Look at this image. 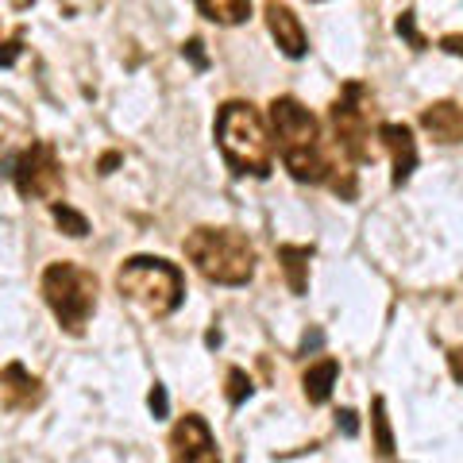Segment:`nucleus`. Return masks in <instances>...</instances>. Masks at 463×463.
I'll return each instance as SVG.
<instances>
[{
	"label": "nucleus",
	"instance_id": "1",
	"mask_svg": "<svg viewBox=\"0 0 463 463\" xmlns=\"http://www.w3.org/2000/svg\"><path fill=\"white\" fill-rule=\"evenodd\" d=\"M270 128L279 139V155L286 170L298 182H328L332 174V155L321 143V124L317 116L294 97H274L270 100Z\"/></svg>",
	"mask_w": 463,
	"mask_h": 463
},
{
	"label": "nucleus",
	"instance_id": "2",
	"mask_svg": "<svg viewBox=\"0 0 463 463\" xmlns=\"http://www.w3.org/2000/svg\"><path fill=\"white\" fill-rule=\"evenodd\" d=\"M216 143H221L224 163L240 178H267L274 166V143L255 105L248 100H224L216 112Z\"/></svg>",
	"mask_w": 463,
	"mask_h": 463
},
{
	"label": "nucleus",
	"instance_id": "3",
	"mask_svg": "<svg viewBox=\"0 0 463 463\" xmlns=\"http://www.w3.org/2000/svg\"><path fill=\"white\" fill-rule=\"evenodd\" d=\"M182 248L201 279L216 286H243L255 274V248L236 228H194Z\"/></svg>",
	"mask_w": 463,
	"mask_h": 463
},
{
	"label": "nucleus",
	"instance_id": "4",
	"mask_svg": "<svg viewBox=\"0 0 463 463\" xmlns=\"http://www.w3.org/2000/svg\"><path fill=\"white\" fill-rule=\"evenodd\" d=\"M116 286H120V294H128L151 317H170L185 298L182 270L174 263H166V259H151V255L128 259V263L116 270Z\"/></svg>",
	"mask_w": 463,
	"mask_h": 463
},
{
	"label": "nucleus",
	"instance_id": "5",
	"mask_svg": "<svg viewBox=\"0 0 463 463\" xmlns=\"http://www.w3.org/2000/svg\"><path fill=\"white\" fill-rule=\"evenodd\" d=\"M43 298L70 336H81L97 309V279L78 263H51L43 270Z\"/></svg>",
	"mask_w": 463,
	"mask_h": 463
},
{
	"label": "nucleus",
	"instance_id": "6",
	"mask_svg": "<svg viewBox=\"0 0 463 463\" xmlns=\"http://www.w3.org/2000/svg\"><path fill=\"white\" fill-rule=\"evenodd\" d=\"M336 147L347 163H371V90L364 81H347L328 109Z\"/></svg>",
	"mask_w": 463,
	"mask_h": 463
},
{
	"label": "nucleus",
	"instance_id": "7",
	"mask_svg": "<svg viewBox=\"0 0 463 463\" xmlns=\"http://www.w3.org/2000/svg\"><path fill=\"white\" fill-rule=\"evenodd\" d=\"M16 190H20V197H27V201H54L62 197V190H66V178H62V163H58V155H54V147L51 143H32L20 158H16Z\"/></svg>",
	"mask_w": 463,
	"mask_h": 463
},
{
	"label": "nucleus",
	"instance_id": "8",
	"mask_svg": "<svg viewBox=\"0 0 463 463\" xmlns=\"http://www.w3.org/2000/svg\"><path fill=\"white\" fill-rule=\"evenodd\" d=\"M170 452H174V463H221L213 432H209V425L201 421L197 413H185L182 421L174 425Z\"/></svg>",
	"mask_w": 463,
	"mask_h": 463
},
{
	"label": "nucleus",
	"instance_id": "9",
	"mask_svg": "<svg viewBox=\"0 0 463 463\" xmlns=\"http://www.w3.org/2000/svg\"><path fill=\"white\" fill-rule=\"evenodd\" d=\"M43 398H47V390H43V383L24 364H8L0 371V402H5V410L27 413V410H35Z\"/></svg>",
	"mask_w": 463,
	"mask_h": 463
},
{
	"label": "nucleus",
	"instance_id": "10",
	"mask_svg": "<svg viewBox=\"0 0 463 463\" xmlns=\"http://www.w3.org/2000/svg\"><path fill=\"white\" fill-rule=\"evenodd\" d=\"M263 16H267L270 35H274V43H279V51L286 58H306L309 39H306V27H301V20L294 16V8L282 5V0H267Z\"/></svg>",
	"mask_w": 463,
	"mask_h": 463
},
{
	"label": "nucleus",
	"instance_id": "11",
	"mask_svg": "<svg viewBox=\"0 0 463 463\" xmlns=\"http://www.w3.org/2000/svg\"><path fill=\"white\" fill-rule=\"evenodd\" d=\"M379 139L383 147L390 151V163H394V174H390V182L394 185H405L413 178L417 170V143H413V132L405 124H379Z\"/></svg>",
	"mask_w": 463,
	"mask_h": 463
},
{
	"label": "nucleus",
	"instance_id": "12",
	"mask_svg": "<svg viewBox=\"0 0 463 463\" xmlns=\"http://www.w3.org/2000/svg\"><path fill=\"white\" fill-rule=\"evenodd\" d=\"M421 128L437 143H463V105L437 100V105L421 109Z\"/></svg>",
	"mask_w": 463,
	"mask_h": 463
},
{
	"label": "nucleus",
	"instance_id": "13",
	"mask_svg": "<svg viewBox=\"0 0 463 463\" xmlns=\"http://www.w3.org/2000/svg\"><path fill=\"white\" fill-rule=\"evenodd\" d=\"M309 259H313V248H301V243H282L279 248V263L294 294H306L309 286Z\"/></svg>",
	"mask_w": 463,
	"mask_h": 463
},
{
	"label": "nucleus",
	"instance_id": "14",
	"mask_svg": "<svg viewBox=\"0 0 463 463\" xmlns=\"http://www.w3.org/2000/svg\"><path fill=\"white\" fill-rule=\"evenodd\" d=\"M336 374H340L336 359H321V364H313L306 371V379H301V386H306V398L313 405H325L332 398V386H336Z\"/></svg>",
	"mask_w": 463,
	"mask_h": 463
},
{
	"label": "nucleus",
	"instance_id": "15",
	"mask_svg": "<svg viewBox=\"0 0 463 463\" xmlns=\"http://www.w3.org/2000/svg\"><path fill=\"white\" fill-rule=\"evenodd\" d=\"M194 5H197V12L205 20L224 24V27L243 24V20L251 16V0H194Z\"/></svg>",
	"mask_w": 463,
	"mask_h": 463
},
{
	"label": "nucleus",
	"instance_id": "16",
	"mask_svg": "<svg viewBox=\"0 0 463 463\" xmlns=\"http://www.w3.org/2000/svg\"><path fill=\"white\" fill-rule=\"evenodd\" d=\"M371 425H374V448H379V456H394V432H390V421H386V402L374 398L371 405Z\"/></svg>",
	"mask_w": 463,
	"mask_h": 463
},
{
	"label": "nucleus",
	"instance_id": "17",
	"mask_svg": "<svg viewBox=\"0 0 463 463\" xmlns=\"http://www.w3.org/2000/svg\"><path fill=\"white\" fill-rule=\"evenodd\" d=\"M51 216H54V224L66 232V236H74V240H81V236H90V221L78 213V209H70V205H62V201H54L51 205Z\"/></svg>",
	"mask_w": 463,
	"mask_h": 463
},
{
	"label": "nucleus",
	"instance_id": "18",
	"mask_svg": "<svg viewBox=\"0 0 463 463\" xmlns=\"http://www.w3.org/2000/svg\"><path fill=\"white\" fill-rule=\"evenodd\" d=\"M248 398H251V379H248V371L232 367V371H228V402H232V405H243Z\"/></svg>",
	"mask_w": 463,
	"mask_h": 463
},
{
	"label": "nucleus",
	"instance_id": "19",
	"mask_svg": "<svg viewBox=\"0 0 463 463\" xmlns=\"http://www.w3.org/2000/svg\"><path fill=\"white\" fill-rule=\"evenodd\" d=\"M398 35H402V39H410V43H413V51H425V47H429V39L417 32V24H413V12H402V16H398Z\"/></svg>",
	"mask_w": 463,
	"mask_h": 463
},
{
	"label": "nucleus",
	"instance_id": "20",
	"mask_svg": "<svg viewBox=\"0 0 463 463\" xmlns=\"http://www.w3.org/2000/svg\"><path fill=\"white\" fill-rule=\"evenodd\" d=\"M147 405H151L155 421H163V417L170 413V398H166V386H163V383H155V386H151V394H147Z\"/></svg>",
	"mask_w": 463,
	"mask_h": 463
},
{
	"label": "nucleus",
	"instance_id": "21",
	"mask_svg": "<svg viewBox=\"0 0 463 463\" xmlns=\"http://www.w3.org/2000/svg\"><path fill=\"white\" fill-rule=\"evenodd\" d=\"M336 429L344 432V437H355V432H359V413L355 410H340L336 413Z\"/></svg>",
	"mask_w": 463,
	"mask_h": 463
},
{
	"label": "nucleus",
	"instance_id": "22",
	"mask_svg": "<svg viewBox=\"0 0 463 463\" xmlns=\"http://www.w3.org/2000/svg\"><path fill=\"white\" fill-rule=\"evenodd\" d=\"M16 58H20V35H12V39L0 43V66H12Z\"/></svg>",
	"mask_w": 463,
	"mask_h": 463
},
{
	"label": "nucleus",
	"instance_id": "23",
	"mask_svg": "<svg viewBox=\"0 0 463 463\" xmlns=\"http://www.w3.org/2000/svg\"><path fill=\"white\" fill-rule=\"evenodd\" d=\"M201 47H205L201 39H190V43H185V54L194 58V66H197V70H209V58H205V51H201Z\"/></svg>",
	"mask_w": 463,
	"mask_h": 463
},
{
	"label": "nucleus",
	"instance_id": "24",
	"mask_svg": "<svg viewBox=\"0 0 463 463\" xmlns=\"http://www.w3.org/2000/svg\"><path fill=\"white\" fill-rule=\"evenodd\" d=\"M448 367H452V379L463 386V347H452V352H448Z\"/></svg>",
	"mask_w": 463,
	"mask_h": 463
},
{
	"label": "nucleus",
	"instance_id": "25",
	"mask_svg": "<svg viewBox=\"0 0 463 463\" xmlns=\"http://www.w3.org/2000/svg\"><path fill=\"white\" fill-rule=\"evenodd\" d=\"M440 51L463 58V35H444V39H440Z\"/></svg>",
	"mask_w": 463,
	"mask_h": 463
},
{
	"label": "nucleus",
	"instance_id": "26",
	"mask_svg": "<svg viewBox=\"0 0 463 463\" xmlns=\"http://www.w3.org/2000/svg\"><path fill=\"white\" fill-rule=\"evenodd\" d=\"M116 166H120V151H109L105 158H100V174H112Z\"/></svg>",
	"mask_w": 463,
	"mask_h": 463
},
{
	"label": "nucleus",
	"instance_id": "27",
	"mask_svg": "<svg viewBox=\"0 0 463 463\" xmlns=\"http://www.w3.org/2000/svg\"><path fill=\"white\" fill-rule=\"evenodd\" d=\"M317 344H321V332L313 328V336H306V344H301V352H309V347H317Z\"/></svg>",
	"mask_w": 463,
	"mask_h": 463
},
{
	"label": "nucleus",
	"instance_id": "28",
	"mask_svg": "<svg viewBox=\"0 0 463 463\" xmlns=\"http://www.w3.org/2000/svg\"><path fill=\"white\" fill-rule=\"evenodd\" d=\"M205 344H209V347H221V332H216V328H213V332H209V336H205Z\"/></svg>",
	"mask_w": 463,
	"mask_h": 463
},
{
	"label": "nucleus",
	"instance_id": "29",
	"mask_svg": "<svg viewBox=\"0 0 463 463\" xmlns=\"http://www.w3.org/2000/svg\"><path fill=\"white\" fill-rule=\"evenodd\" d=\"M32 5H35V0H12V8H16V12H27Z\"/></svg>",
	"mask_w": 463,
	"mask_h": 463
}]
</instances>
